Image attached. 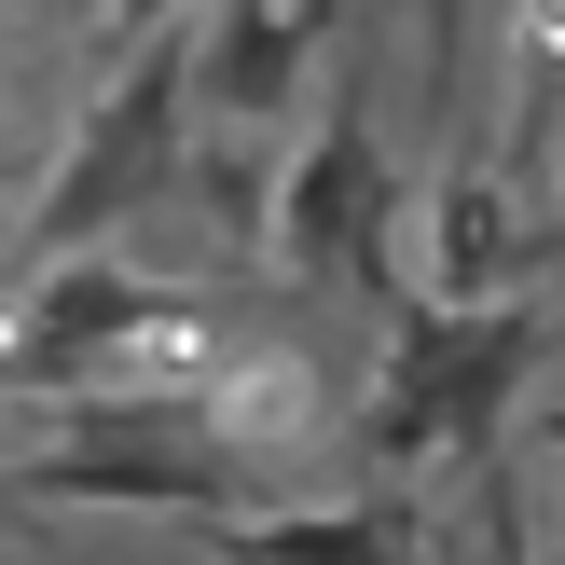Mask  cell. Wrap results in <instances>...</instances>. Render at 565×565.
<instances>
[{
    "instance_id": "obj_6",
    "label": "cell",
    "mask_w": 565,
    "mask_h": 565,
    "mask_svg": "<svg viewBox=\"0 0 565 565\" xmlns=\"http://www.w3.org/2000/svg\"><path fill=\"white\" fill-rule=\"evenodd\" d=\"M539 180H497V166H469V180H441L428 207H414V235H428V303H456V318H497V303H524V263H539Z\"/></svg>"
},
{
    "instance_id": "obj_5",
    "label": "cell",
    "mask_w": 565,
    "mask_h": 565,
    "mask_svg": "<svg viewBox=\"0 0 565 565\" xmlns=\"http://www.w3.org/2000/svg\"><path fill=\"white\" fill-rule=\"evenodd\" d=\"M180 42H193V125H290L331 14L318 0H207Z\"/></svg>"
},
{
    "instance_id": "obj_3",
    "label": "cell",
    "mask_w": 565,
    "mask_h": 565,
    "mask_svg": "<svg viewBox=\"0 0 565 565\" xmlns=\"http://www.w3.org/2000/svg\"><path fill=\"white\" fill-rule=\"evenodd\" d=\"M55 441L28 456V497L97 511H235V441L207 401H42Z\"/></svg>"
},
{
    "instance_id": "obj_7",
    "label": "cell",
    "mask_w": 565,
    "mask_h": 565,
    "mask_svg": "<svg viewBox=\"0 0 565 565\" xmlns=\"http://www.w3.org/2000/svg\"><path fill=\"white\" fill-rule=\"evenodd\" d=\"M248 565H414V552H401V511L345 497V511H263L248 524Z\"/></svg>"
},
{
    "instance_id": "obj_4",
    "label": "cell",
    "mask_w": 565,
    "mask_h": 565,
    "mask_svg": "<svg viewBox=\"0 0 565 565\" xmlns=\"http://www.w3.org/2000/svg\"><path fill=\"white\" fill-rule=\"evenodd\" d=\"M276 263L303 290L386 263V152H373V125H318L290 152V180H276Z\"/></svg>"
},
{
    "instance_id": "obj_8",
    "label": "cell",
    "mask_w": 565,
    "mask_h": 565,
    "mask_svg": "<svg viewBox=\"0 0 565 565\" xmlns=\"http://www.w3.org/2000/svg\"><path fill=\"white\" fill-rule=\"evenodd\" d=\"M83 14H97V42H180L207 0H83Z\"/></svg>"
},
{
    "instance_id": "obj_9",
    "label": "cell",
    "mask_w": 565,
    "mask_h": 565,
    "mask_svg": "<svg viewBox=\"0 0 565 565\" xmlns=\"http://www.w3.org/2000/svg\"><path fill=\"white\" fill-rule=\"evenodd\" d=\"M28 193H42V152L0 138V276H14V235H28Z\"/></svg>"
},
{
    "instance_id": "obj_1",
    "label": "cell",
    "mask_w": 565,
    "mask_h": 565,
    "mask_svg": "<svg viewBox=\"0 0 565 565\" xmlns=\"http://www.w3.org/2000/svg\"><path fill=\"white\" fill-rule=\"evenodd\" d=\"M193 152V42H138V70H110L97 97H70V138L42 152V193H28L14 276L83 263V248H125L138 207H166Z\"/></svg>"
},
{
    "instance_id": "obj_10",
    "label": "cell",
    "mask_w": 565,
    "mask_h": 565,
    "mask_svg": "<svg viewBox=\"0 0 565 565\" xmlns=\"http://www.w3.org/2000/svg\"><path fill=\"white\" fill-rule=\"evenodd\" d=\"M0 401H14V373H0Z\"/></svg>"
},
{
    "instance_id": "obj_2",
    "label": "cell",
    "mask_w": 565,
    "mask_h": 565,
    "mask_svg": "<svg viewBox=\"0 0 565 565\" xmlns=\"http://www.w3.org/2000/svg\"><path fill=\"white\" fill-rule=\"evenodd\" d=\"M539 386V318L497 303V318H456V303H386V359L359 386V456L373 469H428V456H483L497 428H539L524 414Z\"/></svg>"
}]
</instances>
